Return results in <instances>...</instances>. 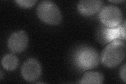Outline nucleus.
I'll use <instances>...</instances> for the list:
<instances>
[{
  "mask_svg": "<svg viewBox=\"0 0 126 84\" xmlns=\"http://www.w3.org/2000/svg\"><path fill=\"white\" fill-rule=\"evenodd\" d=\"M121 34L122 37L124 40L126 39V21H124L123 24L121 25Z\"/></svg>",
  "mask_w": 126,
  "mask_h": 84,
  "instance_id": "ddd939ff",
  "label": "nucleus"
},
{
  "mask_svg": "<svg viewBox=\"0 0 126 84\" xmlns=\"http://www.w3.org/2000/svg\"><path fill=\"white\" fill-rule=\"evenodd\" d=\"M2 65L7 70L12 71L17 67L19 64L18 59L12 54L5 55L2 59Z\"/></svg>",
  "mask_w": 126,
  "mask_h": 84,
  "instance_id": "9d476101",
  "label": "nucleus"
},
{
  "mask_svg": "<svg viewBox=\"0 0 126 84\" xmlns=\"http://www.w3.org/2000/svg\"><path fill=\"white\" fill-rule=\"evenodd\" d=\"M0 77H1V79H2V77H3V74H2V71L1 70V76H0Z\"/></svg>",
  "mask_w": 126,
  "mask_h": 84,
  "instance_id": "2eb2a0df",
  "label": "nucleus"
},
{
  "mask_svg": "<svg viewBox=\"0 0 126 84\" xmlns=\"http://www.w3.org/2000/svg\"><path fill=\"white\" fill-rule=\"evenodd\" d=\"M126 50L125 44L121 40H115L111 42L102 51V63L110 68L118 66L125 58Z\"/></svg>",
  "mask_w": 126,
  "mask_h": 84,
  "instance_id": "f257e3e1",
  "label": "nucleus"
},
{
  "mask_svg": "<svg viewBox=\"0 0 126 84\" xmlns=\"http://www.w3.org/2000/svg\"><path fill=\"white\" fill-rule=\"evenodd\" d=\"M22 75L26 81L34 82L41 76L42 67L40 63L36 59L30 58L23 64L22 69Z\"/></svg>",
  "mask_w": 126,
  "mask_h": 84,
  "instance_id": "39448f33",
  "label": "nucleus"
},
{
  "mask_svg": "<svg viewBox=\"0 0 126 84\" xmlns=\"http://www.w3.org/2000/svg\"><path fill=\"white\" fill-rule=\"evenodd\" d=\"M17 4L24 8H29L33 6L37 2L36 0H17L15 1Z\"/></svg>",
  "mask_w": 126,
  "mask_h": 84,
  "instance_id": "9b49d317",
  "label": "nucleus"
},
{
  "mask_svg": "<svg viewBox=\"0 0 126 84\" xmlns=\"http://www.w3.org/2000/svg\"><path fill=\"white\" fill-rule=\"evenodd\" d=\"M126 64H124L123 66H122L120 70V76L121 79L123 80L125 83H126Z\"/></svg>",
  "mask_w": 126,
  "mask_h": 84,
  "instance_id": "f8f14e48",
  "label": "nucleus"
},
{
  "mask_svg": "<svg viewBox=\"0 0 126 84\" xmlns=\"http://www.w3.org/2000/svg\"><path fill=\"white\" fill-rule=\"evenodd\" d=\"M28 36L23 31L12 34L8 39V47L14 53H19L24 50L28 45Z\"/></svg>",
  "mask_w": 126,
  "mask_h": 84,
  "instance_id": "0eeeda50",
  "label": "nucleus"
},
{
  "mask_svg": "<svg viewBox=\"0 0 126 84\" xmlns=\"http://www.w3.org/2000/svg\"><path fill=\"white\" fill-rule=\"evenodd\" d=\"M110 2H113V3H119V2H124V1H109Z\"/></svg>",
  "mask_w": 126,
  "mask_h": 84,
  "instance_id": "4468645a",
  "label": "nucleus"
},
{
  "mask_svg": "<svg viewBox=\"0 0 126 84\" xmlns=\"http://www.w3.org/2000/svg\"><path fill=\"white\" fill-rule=\"evenodd\" d=\"M99 17L104 26L108 27H116L121 24L123 20V13L119 7L113 5H108L101 10Z\"/></svg>",
  "mask_w": 126,
  "mask_h": 84,
  "instance_id": "20e7f679",
  "label": "nucleus"
},
{
  "mask_svg": "<svg viewBox=\"0 0 126 84\" xmlns=\"http://www.w3.org/2000/svg\"><path fill=\"white\" fill-rule=\"evenodd\" d=\"M104 77L100 72L89 71L86 73L79 82L80 84H101L104 83Z\"/></svg>",
  "mask_w": 126,
  "mask_h": 84,
  "instance_id": "1a4fd4ad",
  "label": "nucleus"
},
{
  "mask_svg": "<svg viewBox=\"0 0 126 84\" xmlns=\"http://www.w3.org/2000/svg\"><path fill=\"white\" fill-rule=\"evenodd\" d=\"M38 18L42 22L51 25H56L62 21V14L54 2L44 1L39 3L36 10Z\"/></svg>",
  "mask_w": 126,
  "mask_h": 84,
  "instance_id": "7ed1b4c3",
  "label": "nucleus"
},
{
  "mask_svg": "<svg viewBox=\"0 0 126 84\" xmlns=\"http://www.w3.org/2000/svg\"><path fill=\"white\" fill-rule=\"evenodd\" d=\"M121 24L116 27H108L105 26L99 27L96 32L98 41L105 44L115 40L123 39L121 34Z\"/></svg>",
  "mask_w": 126,
  "mask_h": 84,
  "instance_id": "423d86ee",
  "label": "nucleus"
},
{
  "mask_svg": "<svg viewBox=\"0 0 126 84\" xmlns=\"http://www.w3.org/2000/svg\"><path fill=\"white\" fill-rule=\"evenodd\" d=\"M103 5V1L100 0H83L79 2L77 10L84 16H92L100 11Z\"/></svg>",
  "mask_w": 126,
  "mask_h": 84,
  "instance_id": "6e6552de",
  "label": "nucleus"
},
{
  "mask_svg": "<svg viewBox=\"0 0 126 84\" xmlns=\"http://www.w3.org/2000/svg\"><path fill=\"white\" fill-rule=\"evenodd\" d=\"M100 57L97 51L90 46L80 48L75 55V62L81 70H89L97 67L99 63Z\"/></svg>",
  "mask_w": 126,
  "mask_h": 84,
  "instance_id": "f03ea898",
  "label": "nucleus"
}]
</instances>
